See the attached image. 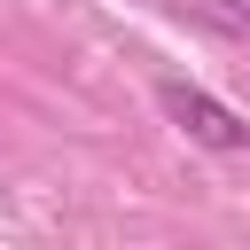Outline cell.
<instances>
[{"mask_svg": "<svg viewBox=\"0 0 250 250\" xmlns=\"http://www.w3.org/2000/svg\"><path fill=\"white\" fill-rule=\"evenodd\" d=\"M156 109L195 141V148H219V156H234V148H250V125L219 102V94H203V86H188V78H164L156 86Z\"/></svg>", "mask_w": 250, "mask_h": 250, "instance_id": "6da1fadb", "label": "cell"}]
</instances>
